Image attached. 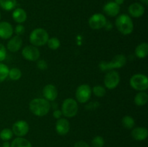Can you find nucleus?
Segmentation results:
<instances>
[{
  "label": "nucleus",
  "instance_id": "40",
  "mask_svg": "<svg viewBox=\"0 0 148 147\" xmlns=\"http://www.w3.org/2000/svg\"><path fill=\"white\" fill-rule=\"evenodd\" d=\"M140 1H141L143 4H145V5H147V4H148V0H140Z\"/></svg>",
  "mask_w": 148,
  "mask_h": 147
},
{
  "label": "nucleus",
  "instance_id": "33",
  "mask_svg": "<svg viewBox=\"0 0 148 147\" xmlns=\"http://www.w3.org/2000/svg\"><path fill=\"white\" fill-rule=\"evenodd\" d=\"M37 67L40 70H46L48 68V64L46 61L39 60L37 62Z\"/></svg>",
  "mask_w": 148,
  "mask_h": 147
},
{
  "label": "nucleus",
  "instance_id": "8",
  "mask_svg": "<svg viewBox=\"0 0 148 147\" xmlns=\"http://www.w3.org/2000/svg\"><path fill=\"white\" fill-rule=\"evenodd\" d=\"M120 82V76L117 71L114 70L109 71L104 77V84L109 89H115Z\"/></svg>",
  "mask_w": 148,
  "mask_h": 147
},
{
  "label": "nucleus",
  "instance_id": "27",
  "mask_svg": "<svg viewBox=\"0 0 148 147\" xmlns=\"http://www.w3.org/2000/svg\"><path fill=\"white\" fill-rule=\"evenodd\" d=\"M13 136V132L10 128H4L0 132V138L4 141H8Z\"/></svg>",
  "mask_w": 148,
  "mask_h": 147
},
{
  "label": "nucleus",
  "instance_id": "6",
  "mask_svg": "<svg viewBox=\"0 0 148 147\" xmlns=\"http://www.w3.org/2000/svg\"><path fill=\"white\" fill-rule=\"evenodd\" d=\"M62 112L65 117H75L78 112V105L77 101L72 98H67L64 99L62 105Z\"/></svg>",
  "mask_w": 148,
  "mask_h": 147
},
{
  "label": "nucleus",
  "instance_id": "25",
  "mask_svg": "<svg viewBox=\"0 0 148 147\" xmlns=\"http://www.w3.org/2000/svg\"><path fill=\"white\" fill-rule=\"evenodd\" d=\"M8 76L12 81H17L21 78L22 71L18 68H12L10 69L8 74Z\"/></svg>",
  "mask_w": 148,
  "mask_h": 147
},
{
  "label": "nucleus",
  "instance_id": "28",
  "mask_svg": "<svg viewBox=\"0 0 148 147\" xmlns=\"http://www.w3.org/2000/svg\"><path fill=\"white\" fill-rule=\"evenodd\" d=\"M9 71H10V69L7 65L0 63V83L4 82L7 79V76H8Z\"/></svg>",
  "mask_w": 148,
  "mask_h": 147
},
{
  "label": "nucleus",
  "instance_id": "2",
  "mask_svg": "<svg viewBox=\"0 0 148 147\" xmlns=\"http://www.w3.org/2000/svg\"><path fill=\"white\" fill-rule=\"evenodd\" d=\"M115 24L117 30L125 35L131 34L134 30V24H133L132 20L127 14H123L118 16L116 19Z\"/></svg>",
  "mask_w": 148,
  "mask_h": 147
},
{
  "label": "nucleus",
  "instance_id": "22",
  "mask_svg": "<svg viewBox=\"0 0 148 147\" xmlns=\"http://www.w3.org/2000/svg\"><path fill=\"white\" fill-rule=\"evenodd\" d=\"M134 103L138 106H143L146 105L148 101V95L146 92H140L134 97Z\"/></svg>",
  "mask_w": 148,
  "mask_h": 147
},
{
  "label": "nucleus",
  "instance_id": "30",
  "mask_svg": "<svg viewBox=\"0 0 148 147\" xmlns=\"http://www.w3.org/2000/svg\"><path fill=\"white\" fill-rule=\"evenodd\" d=\"M105 141L101 135H97L92 139V147H103Z\"/></svg>",
  "mask_w": 148,
  "mask_h": 147
},
{
  "label": "nucleus",
  "instance_id": "20",
  "mask_svg": "<svg viewBox=\"0 0 148 147\" xmlns=\"http://www.w3.org/2000/svg\"><path fill=\"white\" fill-rule=\"evenodd\" d=\"M148 54V44L142 43L137 46L135 49V55L139 59H145Z\"/></svg>",
  "mask_w": 148,
  "mask_h": 147
},
{
  "label": "nucleus",
  "instance_id": "11",
  "mask_svg": "<svg viewBox=\"0 0 148 147\" xmlns=\"http://www.w3.org/2000/svg\"><path fill=\"white\" fill-rule=\"evenodd\" d=\"M13 134L17 137L25 136L29 131V125L25 120H17L12 125Z\"/></svg>",
  "mask_w": 148,
  "mask_h": 147
},
{
  "label": "nucleus",
  "instance_id": "3",
  "mask_svg": "<svg viewBox=\"0 0 148 147\" xmlns=\"http://www.w3.org/2000/svg\"><path fill=\"white\" fill-rule=\"evenodd\" d=\"M127 63V58L124 55L119 54L114 56L110 61H101L99 68L103 71L114 70V69H121Z\"/></svg>",
  "mask_w": 148,
  "mask_h": 147
},
{
  "label": "nucleus",
  "instance_id": "14",
  "mask_svg": "<svg viewBox=\"0 0 148 147\" xmlns=\"http://www.w3.org/2000/svg\"><path fill=\"white\" fill-rule=\"evenodd\" d=\"M13 34V27L7 22H0V37L2 39H9Z\"/></svg>",
  "mask_w": 148,
  "mask_h": 147
},
{
  "label": "nucleus",
  "instance_id": "38",
  "mask_svg": "<svg viewBox=\"0 0 148 147\" xmlns=\"http://www.w3.org/2000/svg\"><path fill=\"white\" fill-rule=\"evenodd\" d=\"M114 2H115L116 4H118V5L120 6V5H121V4H124V0H115V1H114Z\"/></svg>",
  "mask_w": 148,
  "mask_h": 147
},
{
  "label": "nucleus",
  "instance_id": "39",
  "mask_svg": "<svg viewBox=\"0 0 148 147\" xmlns=\"http://www.w3.org/2000/svg\"><path fill=\"white\" fill-rule=\"evenodd\" d=\"M1 147H11V146H10V144L8 141H5V142L2 144V146Z\"/></svg>",
  "mask_w": 148,
  "mask_h": 147
},
{
  "label": "nucleus",
  "instance_id": "4",
  "mask_svg": "<svg viewBox=\"0 0 148 147\" xmlns=\"http://www.w3.org/2000/svg\"><path fill=\"white\" fill-rule=\"evenodd\" d=\"M49 38V33L43 28H36L31 32L30 35V42L36 47L43 46L46 44Z\"/></svg>",
  "mask_w": 148,
  "mask_h": 147
},
{
  "label": "nucleus",
  "instance_id": "37",
  "mask_svg": "<svg viewBox=\"0 0 148 147\" xmlns=\"http://www.w3.org/2000/svg\"><path fill=\"white\" fill-rule=\"evenodd\" d=\"M104 27H105L106 30H111V29H112V24H111L109 21H107L106 23L105 26H104Z\"/></svg>",
  "mask_w": 148,
  "mask_h": 147
},
{
  "label": "nucleus",
  "instance_id": "41",
  "mask_svg": "<svg viewBox=\"0 0 148 147\" xmlns=\"http://www.w3.org/2000/svg\"><path fill=\"white\" fill-rule=\"evenodd\" d=\"M0 20H1V14H0Z\"/></svg>",
  "mask_w": 148,
  "mask_h": 147
},
{
  "label": "nucleus",
  "instance_id": "1",
  "mask_svg": "<svg viewBox=\"0 0 148 147\" xmlns=\"http://www.w3.org/2000/svg\"><path fill=\"white\" fill-rule=\"evenodd\" d=\"M29 108L32 113L38 117H43L50 111V102L44 98H36L30 101Z\"/></svg>",
  "mask_w": 148,
  "mask_h": 147
},
{
  "label": "nucleus",
  "instance_id": "17",
  "mask_svg": "<svg viewBox=\"0 0 148 147\" xmlns=\"http://www.w3.org/2000/svg\"><path fill=\"white\" fill-rule=\"evenodd\" d=\"M103 11L110 17H116L119 14L120 6L116 4L114 1H109L104 5Z\"/></svg>",
  "mask_w": 148,
  "mask_h": 147
},
{
  "label": "nucleus",
  "instance_id": "10",
  "mask_svg": "<svg viewBox=\"0 0 148 147\" xmlns=\"http://www.w3.org/2000/svg\"><path fill=\"white\" fill-rule=\"evenodd\" d=\"M23 58L30 61H36L40 57V51L34 46H27L22 50Z\"/></svg>",
  "mask_w": 148,
  "mask_h": 147
},
{
  "label": "nucleus",
  "instance_id": "13",
  "mask_svg": "<svg viewBox=\"0 0 148 147\" xmlns=\"http://www.w3.org/2000/svg\"><path fill=\"white\" fill-rule=\"evenodd\" d=\"M43 95L44 99L49 101H54L57 98L58 92L56 86L52 84H47L43 87Z\"/></svg>",
  "mask_w": 148,
  "mask_h": 147
},
{
  "label": "nucleus",
  "instance_id": "32",
  "mask_svg": "<svg viewBox=\"0 0 148 147\" xmlns=\"http://www.w3.org/2000/svg\"><path fill=\"white\" fill-rule=\"evenodd\" d=\"M25 27L21 24H17L15 27V29H14V32L17 34V35L20 36L22 35L25 33Z\"/></svg>",
  "mask_w": 148,
  "mask_h": 147
},
{
  "label": "nucleus",
  "instance_id": "16",
  "mask_svg": "<svg viewBox=\"0 0 148 147\" xmlns=\"http://www.w3.org/2000/svg\"><path fill=\"white\" fill-rule=\"evenodd\" d=\"M129 13L130 15L133 17H142L145 13V7L143 4L138 2H134L130 5L128 8Z\"/></svg>",
  "mask_w": 148,
  "mask_h": 147
},
{
  "label": "nucleus",
  "instance_id": "35",
  "mask_svg": "<svg viewBox=\"0 0 148 147\" xmlns=\"http://www.w3.org/2000/svg\"><path fill=\"white\" fill-rule=\"evenodd\" d=\"M98 106H99V104L98 103V102H92L87 105L86 108L88 110H93L98 108Z\"/></svg>",
  "mask_w": 148,
  "mask_h": 147
},
{
  "label": "nucleus",
  "instance_id": "7",
  "mask_svg": "<svg viewBox=\"0 0 148 147\" xmlns=\"http://www.w3.org/2000/svg\"><path fill=\"white\" fill-rule=\"evenodd\" d=\"M92 95V89L90 86L86 84H81L77 87L76 90V99L79 103H85L90 98Z\"/></svg>",
  "mask_w": 148,
  "mask_h": 147
},
{
  "label": "nucleus",
  "instance_id": "23",
  "mask_svg": "<svg viewBox=\"0 0 148 147\" xmlns=\"http://www.w3.org/2000/svg\"><path fill=\"white\" fill-rule=\"evenodd\" d=\"M17 0H0V7L6 11H10L15 7Z\"/></svg>",
  "mask_w": 148,
  "mask_h": 147
},
{
  "label": "nucleus",
  "instance_id": "15",
  "mask_svg": "<svg viewBox=\"0 0 148 147\" xmlns=\"http://www.w3.org/2000/svg\"><path fill=\"white\" fill-rule=\"evenodd\" d=\"M22 46H23V40L21 37L18 35H15L10 39L7 43V49L10 52L15 53L20 50Z\"/></svg>",
  "mask_w": 148,
  "mask_h": 147
},
{
  "label": "nucleus",
  "instance_id": "29",
  "mask_svg": "<svg viewBox=\"0 0 148 147\" xmlns=\"http://www.w3.org/2000/svg\"><path fill=\"white\" fill-rule=\"evenodd\" d=\"M92 92H93L94 95L98 97H103L105 96L106 93V90L105 88L100 85H97L95 86L92 89Z\"/></svg>",
  "mask_w": 148,
  "mask_h": 147
},
{
  "label": "nucleus",
  "instance_id": "36",
  "mask_svg": "<svg viewBox=\"0 0 148 147\" xmlns=\"http://www.w3.org/2000/svg\"><path fill=\"white\" fill-rule=\"evenodd\" d=\"M62 115H63V114H62V110H55L53 112V118L56 120H58V119H59V118H62Z\"/></svg>",
  "mask_w": 148,
  "mask_h": 147
},
{
  "label": "nucleus",
  "instance_id": "21",
  "mask_svg": "<svg viewBox=\"0 0 148 147\" xmlns=\"http://www.w3.org/2000/svg\"><path fill=\"white\" fill-rule=\"evenodd\" d=\"M11 147H32L31 143L23 137H17L10 144Z\"/></svg>",
  "mask_w": 148,
  "mask_h": 147
},
{
  "label": "nucleus",
  "instance_id": "19",
  "mask_svg": "<svg viewBox=\"0 0 148 147\" xmlns=\"http://www.w3.org/2000/svg\"><path fill=\"white\" fill-rule=\"evenodd\" d=\"M12 18L16 22L22 24L27 20V13L23 9L17 8L13 11Z\"/></svg>",
  "mask_w": 148,
  "mask_h": 147
},
{
  "label": "nucleus",
  "instance_id": "34",
  "mask_svg": "<svg viewBox=\"0 0 148 147\" xmlns=\"http://www.w3.org/2000/svg\"><path fill=\"white\" fill-rule=\"evenodd\" d=\"M74 147H90L89 146V144H87L85 141H79L75 143Z\"/></svg>",
  "mask_w": 148,
  "mask_h": 147
},
{
  "label": "nucleus",
  "instance_id": "24",
  "mask_svg": "<svg viewBox=\"0 0 148 147\" xmlns=\"http://www.w3.org/2000/svg\"><path fill=\"white\" fill-rule=\"evenodd\" d=\"M121 122H122L123 126L127 129H132V128H134V125H135V121H134V118L130 115L124 116L122 118Z\"/></svg>",
  "mask_w": 148,
  "mask_h": 147
},
{
  "label": "nucleus",
  "instance_id": "5",
  "mask_svg": "<svg viewBox=\"0 0 148 147\" xmlns=\"http://www.w3.org/2000/svg\"><path fill=\"white\" fill-rule=\"evenodd\" d=\"M130 86L135 90L144 92L148 88V79L147 76L143 74L133 75L130 81Z\"/></svg>",
  "mask_w": 148,
  "mask_h": 147
},
{
  "label": "nucleus",
  "instance_id": "31",
  "mask_svg": "<svg viewBox=\"0 0 148 147\" xmlns=\"http://www.w3.org/2000/svg\"><path fill=\"white\" fill-rule=\"evenodd\" d=\"M7 56V50L4 45L0 43V62L3 61Z\"/></svg>",
  "mask_w": 148,
  "mask_h": 147
},
{
  "label": "nucleus",
  "instance_id": "9",
  "mask_svg": "<svg viewBox=\"0 0 148 147\" xmlns=\"http://www.w3.org/2000/svg\"><path fill=\"white\" fill-rule=\"evenodd\" d=\"M107 20L105 16L101 13H96L91 16L88 20V24L90 28L93 30H100L103 28Z\"/></svg>",
  "mask_w": 148,
  "mask_h": 147
},
{
  "label": "nucleus",
  "instance_id": "26",
  "mask_svg": "<svg viewBox=\"0 0 148 147\" xmlns=\"http://www.w3.org/2000/svg\"><path fill=\"white\" fill-rule=\"evenodd\" d=\"M46 44H47L48 47L50 49H51V50H56V49H58L60 47L61 43L60 40L57 37H51V38H49Z\"/></svg>",
  "mask_w": 148,
  "mask_h": 147
},
{
  "label": "nucleus",
  "instance_id": "18",
  "mask_svg": "<svg viewBox=\"0 0 148 147\" xmlns=\"http://www.w3.org/2000/svg\"><path fill=\"white\" fill-rule=\"evenodd\" d=\"M147 129L143 127H137L132 131V136L136 141H144L147 138Z\"/></svg>",
  "mask_w": 148,
  "mask_h": 147
},
{
  "label": "nucleus",
  "instance_id": "12",
  "mask_svg": "<svg viewBox=\"0 0 148 147\" xmlns=\"http://www.w3.org/2000/svg\"><path fill=\"white\" fill-rule=\"evenodd\" d=\"M55 129L56 133L60 135H64L69 133L70 129V125L69 122L66 118H59L56 120Z\"/></svg>",
  "mask_w": 148,
  "mask_h": 147
}]
</instances>
